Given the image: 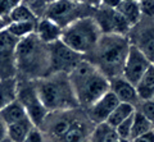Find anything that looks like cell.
<instances>
[{
  "label": "cell",
  "instance_id": "2e32d148",
  "mask_svg": "<svg viewBox=\"0 0 154 142\" xmlns=\"http://www.w3.org/2000/svg\"><path fill=\"white\" fill-rule=\"evenodd\" d=\"M33 127L35 126L30 120V118L26 117L22 120L7 126V137L13 142H23Z\"/></svg>",
  "mask_w": 154,
  "mask_h": 142
},
{
  "label": "cell",
  "instance_id": "9c48e42d",
  "mask_svg": "<svg viewBox=\"0 0 154 142\" xmlns=\"http://www.w3.org/2000/svg\"><path fill=\"white\" fill-rule=\"evenodd\" d=\"M94 19L102 31V34H113V35H125L131 30V26L123 18V16L117 9H110L102 7L96 9Z\"/></svg>",
  "mask_w": 154,
  "mask_h": 142
},
{
  "label": "cell",
  "instance_id": "5b68a950",
  "mask_svg": "<svg viewBox=\"0 0 154 142\" xmlns=\"http://www.w3.org/2000/svg\"><path fill=\"white\" fill-rule=\"evenodd\" d=\"M98 23L91 16H84L62 30L60 41L81 55H89L102 36Z\"/></svg>",
  "mask_w": 154,
  "mask_h": 142
},
{
  "label": "cell",
  "instance_id": "8fae6325",
  "mask_svg": "<svg viewBox=\"0 0 154 142\" xmlns=\"http://www.w3.org/2000/svg\"><path fill=\"white\" fill-rule=\"evenodd\" d=\"M80 4L81 3H76L73 0H54L46 7L45 17L63 28L77 18L84 17L80 13Z\"/></svg>",
  "mask_w": 154,
  "mask_h": 142
},
{
  "label": "cell",
  "instance_id": "f35d334b",
  "mask_svg": "<svg viewBox=\"0 0 154 142\" xmlns=\"http://www.w3.org/2000/svg\"><path fill=\"white\" fill-rule=\"evenodd\" d=\"M122 1H136V0H122Z\"/></svg>",
  "mask_w": 154,
  "mask_h": 142
},
{
  "label": "cell",
  "instance_id": "603a6c76",
  "mask_svg": "<svg viewBox=\"0 0 154 142\" xmlns=\"http://www.w3.org/2000/svg\"><path fill=\"white\" fill-rule=\"evenodd\" d=\"M153 131V124L149 122L141 111L135 110L132 117V127H131V140L143 136L148 132Z\"/></svg>",
  "mask_w": 154,
  "mask_h": 142
},
{
  "label": "cell",
  "instance_id": "1f68e13d",
  "mask_svg": "<svg viewBox=\"0 0 154 142\" xmlns=\"http://www.w3.org/2000/svg\"><path fill=\"white\" fill-rule=\"evenodd\" d=\"M130 142H154V132L150 131L143 136H139L136 138L130 140Z\"/></svg>",
  "mask_w": 154,
  "mask_h": 142
},
{
  "label": "cell",
  "instance_id": "ab89813d",
  "mask_svg": "<svg viewBox=\"0 0 154 142\" xmlns=\"http://www.w3.org/2000/svg\"><path fill=\"white\" fill-rule=\"evenodd\" d=\"M116 142H121V141H119V140H118V141H116Z\"/></svg>",
  "mask_w": 154,
  "mask_h": 142
},
{
  "label": "cell",
  "instance_id": "7402d4cb",
  "mask_svg": "<svg viewBox=\"0 0 154 142\" xmlns=\"http://www.w3.org/2000/svg\"><path fill=\"white\" fill-rule=\"evenodd\" d=\"M36 23L37 22H31V21H25V22H9L5 26L7 31L12 34L14 37L18 40L23 39L31 34H35L36 31Z\"/></svg>",
  "mask_w": 154,
  "mask_h": 142
},
{
  "label": "cell",
  "instance_id": "7a4b0ae2",
  "mask_svg": "<svg viewBox=\"0 0 154 142\" xmlns=\"http://www.w3.org/2000/svg\"><path fill=\"white\" fill-rule=\"evenodd\" d=\"M130 45V39L125 35L103 34L90 53L89 60L109 79L119 77L122 75Z\"/></svg>",
  "mask_w": 154,
  "mask_h": 142
},
{
  "label": "cell",
  "instance_id": "e0dca14e",
  "mask_svg": "<svg viewBox=\"0 0 154 142\" xmlns=\"http://www.w3.org/2000/svg\"><path fill=\"white\" fill-rule=\"evenodd\" d=\"M137 96L141 100H149L154 95V64L152 63L146 72L143 74L140 81L136 84Z\"/></svg>",
  "mask_w": 154,
  "mask_h": 142
},
{
  "label": "cell",
  "instance_id": "ffe728a7",
  "mask_svg": "<svg viewBox=\"0 0 154 142\" xmlns=\"http://www.w3.org/2000/svg\"><path fill=\"white\" fill-rule=\"evenodd\" d=\"M118 140L116 128L109 126L107 122L98 123L90 136V142H116Z\"/></svg>",
  "mask_w": 154,
  "mask_h": 142
},
{
  "label": "cell",
  "instance_id": "277c9868",
  "mask_svg": "<svg viewBox=\"0 0 154 142\" xmlns=\"http://www.w3.org/2000/svg\"><path fill=\"white\" fill-rule=\"evenodd\" d=\"M35 83L38 97L49 113L73 110L80 106L68 74L51 73L36 79Z\"/></svg>",
  "mask_w": 154,
  "mask_h": 142
},
{
  "label": "cell",
  "instance_id": "d6a6232c",
  "mask_svg": "<svg viewBox=\"0 0 154 142\" xmlns=\"http://www.w3.org/2000/svg\"><path fill=\"white\" fill-rule=\"evenodd\" d=\"M122 0H100V5L110 9H117V7L121 4Z\"/></svg>",
  "mask_w": 154,
  "mask_h": 142
},
{
  "label": "cell",
  "instance_id": "e575fe53",
  "mask_svg": "<svg viewBox=\"0 0 154 142\" xmlns=\"http://www.w3.org/2000/svg\"><path fill=\"white\" fill-rule=\"evenodd\" d=\"M9 4L12 5V8H16L17 5H19V4L23 3V0H8Z\"/></svg>",
  "mask_w": 154,
  "mask_h": 142
},
{
  "label": "cell",
  "instance_id": "b9f144b4",
  "mask_svg": "<svg viewBox=\"0 0 154 142\" xmlns=\"http://www.w3.org/2000/svg\"><path fill=\"white\" fill-rule=\"evenodd\" d=\"M153 132H154V127H153Z\"/></svg>",
  "mask_w": 154,
  "mask_h": 142
},
{
  "label": "cell",
  "instance_id": "d4e9b609",
  "mask_svg": "<svg viewBox=\"0 0 154 142\" xmlns=\"http://www.w3.org/2000/svg\"><path fill=\"white\" fill-rule=\"evenodd\" d=\"M86 140V127L81 120L75 119L71 128L58 142H85Z\"/></svg>",
  "mask_w": 154,
  "mask_h": 142
},
{
  "label": "cell",
  "instance_id": "8d00e7d4",
  "mask_svg": "<svg viewBox=\"0 0 154 142\" xmlns=\"http://www.w3.org/2000/svg\"><path fill=\"white\" fill-rule=\"evenodd\" d=\"M2 142H13V141H12V140H9L8 137H7V138H4V140H3Z\"/></svg>",
  "mask_w": 154,
  "mask_h": 142
},
{
  "label": "cell",
  "instance_id": "4fadbf2b",
  "mask_svg": "<svg viewBox=\"0 0 154 142\" xmlns=\"http://www.w3.org/2000/svg\"><path fill=\"white\" fill-rule=\"evenodd\" d=\"M109 82H110L109 91H112L121 102H128L135 105L136 102L140 101V99L137 96L136 86L132 84L131 82H128L127 79H125L122 75L110 78Z\"/></svg>",
  "mask_w": 154,
  "mask_h": 142
},
{
  "label": "cell",
  "instance_id": "4dcf8cb0",
  "mask_svg": "<svg viewBox=\"0 0 154 142\" xmlns=\"http://www.w3.org/2000/svg\"><path fill=\"white\" fill-rule=\"evenodd\" d=\"M12 5L9 4L8 0H0V17L4 18V19H8L9 18V14L12 12Z\"/></svg>",
  "mask_w": 154,
  "mask_h": 142
},
{
  "label": "cell",
  "instance_id": "74e56055",
  "mask_svg": "<svg viewBox=\"0 0 154 142\" xmlns=\"http://www.w3.org/2000/svg\"><path fill=\"white\" fill-rule=\"evenodd\" d=\"M73 1H76V3H82V1H85V0H73Z\"/></svg>",
  "mask_w": 154,
  "mask_h": 142
},
{
  "label": "cell",
  "instance_id": "9a60e30c",
  "mask_svg": "<svg viewBox=\"0 0 154 142\" xmlns=\"http://www.w3.org/2000/svg\"><path fill=\"white\" fill-rule=\"evenodd\" d=\"M26 117H27L26 109L23 108V105L17 99L0 109V118H2V120L7 126L13 124V123H16L18 120H22Z\"/></svg>",
  "mask_w": 154,
  "mask_h": 142
},
{
  "label": "cell",
  "instance_id": "4316f807",
  "mask_svg": "<svg viewBox=\"0 0 154 142\" xmlns=\"http://www.w3.org/2000/svg\"><path fill=\"white\" fill-rule=\"evenodd\" d=\"M132 117H128L127 119H125L122 123L116 127V132L118 135L119 140H131V127H132Z\"/></svg>",
  "mask_w": 154,
  "mask_h": 142
},
{
  "label": "cell",
  "instance_id": "d590c367",
  "mask_svg": "<svg viewBox=\"0 0 154 142\" xmlns=\"http://www.w3.org/2000/svg\"><path fill=\"white\" fill-rule=\"evenodd\" d=\"M8 25V22H5V19H4V18H2L0 17V31L2 30H4V28H5V26Z\"/></svg>",
  "mask_w": 154,
  "mask_h": 142
},
{
  "label": "cell",
  "instance_id": "f1b7e54d",
  "mask_svg": "<svg viewBox=\"0 0 154 142\" xmlns=\"http://www.w3.org/2000/svg\"><path fill=\"white\" fill-rule=\"evenodd\" d=\"M139 5L143 16L154 17V0H139Z\"/></svg>",
  "mask_w": 154,
  "mask_h": 142
},
{
  "label": "cell",
  "instance_id": "8992f818",
  "mask_svg": "<svg viewBox=\"0 0 154 142\" xmlns=\"http://www.w3.org/2000/svg\"><path fill=\"white\" fill-rule=\"evenodd\" d=\"M17 100L26 109L27 117L33 123V126L41 128L46 117L49 115V111L42 105L40 97H38L35 81H32V79L18 81Z\"/></svg>",
  "mask_w": 154,
  "mask_h": 142
},
{
  "label": "cell",
  "instance_id": "44dd1931",
  "mask_svg": "<svg viewBox=\"0 0 154 142\" xmlns=\"http://www.w3.org/2000/svg\"><path fill=\"white\" fill-rule=\"evenodd\" d=\"M135 105L128 102H119L117 106L114 108V110L110 113V115L108 117V119L105 120L109 126H112L113 128H116L119 123H122L125 119H127L128 117H131L135 113Z\"/></svg>",
  "mask_w": 154,
  "mask_h": 142
},
{
  "label": "cell",
  "instance_id": "ba28073f",
  "mask_svg": "<svg viewBox=\"0 0 154 142\" xmlns=\"http://www.w3.org/2000/svg\"><path fill=\"white\" fill-rule=\"evenodd\" d=\"M18 41L7 28L0 31V79L17 77L16 49Z\"/></svg>",
  "mask_w": 154,
  "mask_h": 142
},
{
  "label": "cell",
  "instance_id": "30bf717a",
  "mask_svg": "<svg viewBox=\"0 0 154 142\" xmlns=\"http://www.w3.org/2000/svg\"><path fill=\"white\" fill-rule=\"evenodd\" d=\"M150 64L152 61L148 59V56L131 42L122 69V77L136 86L140 78L143 77V74L150 67Z\"/></svg>",
  "mask_w": 154,
  "mask_h": 142
},
{
  "label": "cell",
  "instance_id": "f546056e",
  "mask_svg": "<svg viewBox=\"0 0 154 142\" xmlns=\"http://www.w3.org/2000/svg\"><path fill=\"white\" fill-rule=\"evenodd\" d=\"M23 142H44V136L38 127H33Z\"/></svg>",
  "mask_w": 154,
  "mask_h": 142
},
{
  "label": "cell",
  "instance_id": "cb8c5ba5",
  "mask_svg": "<svg viewBox=\"0 0 154 142\" xmlns=\"http://www.w3.org/2000/svg\"><path fill=\"white\" fill-rule=\"evenodd\" d=\"M134 45H136L154 64V27L143 31L140 37H139V44Z\"/></svg>",
  "mask_w": 154,
  "mask_h": 142
},
{
  "label": "cell",
  "instance_id": "5bb4252c",
  "mask_svg": "<svg viewBox=\"0 0 154 142\" xmlns=\"http://www.w3.org/2000/svg\"><path fill=\"white\" fill-rule=\"evenodd\" d=\"M62 30H63V28L59 25H57L54 21L44 17L42 19L37 21L35 34L42 42H45L46 45H50L53 42L60 40Z\"/></svg>",
  "mask_w": 154,
  "mask_h": 142
},
{
  "label": "cell",
  "instance_id": "83f0119b",
  "mask_svg": "<svg viewBox=\"0 0 154 142\" xmlns=\"http://www.w3.org/2000/svg\"><path fill=\"white\" fill-rule=\"evenodd\" d=\"M139 111H141L144 114V117H145L154 127V100L153 99H149V100H141L140 110Z\"/></svg>",
  "mask_w": 154,
  "mask_h": 142
},
{
  "label": "cell",
  "instance_id": "7c38bea8",
  "mask_svg": "<svg viewBox=\"0 0 154 142\" xmlns=\"http://www.w3.org/2000/svg\"><path fill=\"white\" fill-rule=\"evenodd\" d=\"M119 102L121 101L117 99V96H116L112 91H108L107 93H104L99 100H96L93 105L88 108L89 118L95 124L103 123L108 119L110 113L114 110V108L117 106Z\"/></svg>",
  "mask_w": 154,
  "mask_h": 142
},
{
  "label": "cell",
  "instance_id": "836d02e7",
  "mask_svg": "<svg viewBox=\"0 0 154 142\" xmlns=\"http://www.w3.org/2000/svg\"><path fill=\"white\" fill-rule=\"evenodd\" d=\"M4 138H7V124L2 120V118H0V142Z\"/></svg>",
  "mask_w": 154,
  "mask_h": 142
},
{
  "label": "cell",
  "instance_id": "60d3db41",
  "mask_svg": "<svg viewBox=\"0 0 154 142\" xmlns=\"http://www.w3.org/2000/svg\"><path fill=\"white\" fill-rule=\"evenodd\" d=\"M152 99H153V100H154V95H153V97H152Z\"/></svg>",
  "mask_w": 154,
  "mask_h": 142
},
{
  "label": "cell",
  "instance_id": "d6986e66",
  "mask_svg": "<svg viewBox=\"0 0 154 142\" xmlns=\"http://www.w3.org/2000/svg\"><path fill=\"white\" fill-rule=\"evenodd\" d=\"M117 10L123 16V18L127 21L131 28L139 25L143 16L140 5H139V0H136V1H121V4L117 7Z\"/></svg>",
  "mask_w": 154,
  "mask_h": 142
},
{
  "label": "cell",
  "instance_id": "52a82bcc",
  "mask_svg": "<svg viewBox=\"0 0 154 142\" xmlns=\"http://www.w3.org/2000/svg\"><path fill=\"white\" fill-rule=\"evenodd\" d=\"M82 59L84 55L76 53L60 40H58L49 45V74H68Z\"/></svg>",
  "mask_w": 154,
  "mask_h": 142
},
{
  "label": "cell",
  "instance_id": "ac0fdd59",
  "mask_svg": "<svg viewBox=\"0 0 154 142\" xmlns=\"http://www.w3.org/2000/svg\"><path fill=\"white\" fill-rule=\"evenodd\" d=\"M17 91H18L17 77L0 79V109L16 100Z\"/></svg>",
  "mask_w": 154,
  "mask_h": 142
},
{
  "label": "cell",
  "instance_id": "3957f363",
  "mask_svg": "<svg viewBox=\"0 0 154 142\" xmlns=\"http://www.w3.org/2000/svg\"><path fill=\"white\" fill-rule=\"evenodd\" d=\"M17 74L23 79H40L49 74V45L42 42L36 34L18 41L16 49Z\"/></svg>",
  "mask_w": 154,
  "mask_h": 142
},
{
  "label": "cell",
  "instance_id": "484cf974",
  "mask_svg": "<svg viewBox=\"0 0 154 142\" xmlns=\"http://www.w3.org/2000/svg\"><path fill=\"white\" fill-rule=\"evenodd\" d=\"M8 19L9 22H25V21L37 22V16L33 13V10L30 7L26 5L25 3H22L12 9Z\"/></svg>",
  "mask_w": 154,
  "mask_h": 142
},
{
  "label": "cell",
  "instance_id": "6da1fadb",
  "mask_svg": "<svg viewBox=\"0 0 154 142\" xmlns=\"http://www.w3.org/2000/svg\"><path fill=\"white\" fill-rule=\"evenodd\" d=\"M68 78L73 87L80 106L88 109L109 91V78L91 63L89 59H82L68 73Z\"/></svg>",
  "mask_w": 154,
  "mask_h": 142
}]
</instances>
